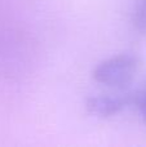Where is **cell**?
Here are the masks:
<instances>
[{
	"label": "cell",
	"mask_w": 146,
	"mask_h": 147,
	"mask_svg": "<svg viewBox=\"0 0 146 147\" xmlns=\"http://www.w3.org/2000/svg\"><path fill=\"white\" fill-rule=\"evenodd\" d=\"M131 102H133L131 94H101L91 97L87 102V107L92 114L109 117L122 111Z\"/></svg>",
	"instance_id": "obj_2"
},
{
	"label": "cell",
	"mask_w": 146,
	"mask_h": 147,
	"mask_svg": "<svg viewBox=\"0 0 146 147\" xmlns=\"http://www.w3.org/2000/svg\"><path fill=\"white\" fill-rule=\"evenodd\" d=\"M133 25L140 32L146 34V0H137L133 10Z\"/></svg>",
	"instance_id": "obj_3"
},
{
	"label": "cell",
	"mask_w": 146,
	"mask_h": 147,
	"mask_svg": "<svg viewBox=\"0 0 146 147\" xmlns=\"http://www.w3.org/2000/svg\"><path fill=\"white\" fill-rule=\"evenodd\" d=\"M133 102L137 105L141 115L144 116L145 121H146V86L142 90H140L137 94L133 96Z\"/></svg>",
	"instance_id": "obj_4"
},
{
	"label": "cell",
	"mask_w": 146,
	"mask_h": 147,
	"mask_svg": "<svg viewBox=\"0 0 146 147\" xmlns=\"http://www.w3.org/2000/svg\"><path fill=\"white\" fill-rule=\"evenodd\" d=\"M139 63L136 54L120 53L98 63L92 75L98 84L111 88H124L135 78Z\"/></svg>",
	"instance_id": "obj_1"
}]
</instances>
